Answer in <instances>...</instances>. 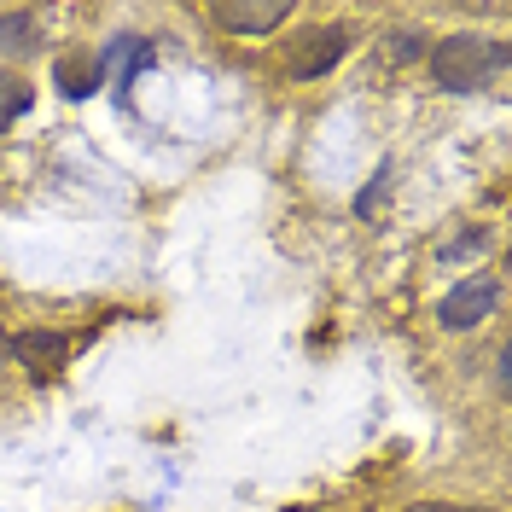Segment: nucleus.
Masks as SVG:
<instances>
[{
    "instance_id": "obj_1",
    "label": "nucleus",
    "mask_w": 512,
    "mask_h": 512,
    "mask_svg": "<svg viewBox=\"0 0 512 512\" xmlns=\"http://www.w3.org/2000/svg\"><path fill=\"white\" fill-rule=\"evenodd\" d=\"M507 41H489V35H443L437 47H431V76H437V88L448 94H472V88H489L501 70H507Z\"/></svg>"
},
{
    "instance_id": "obj_2",
    "label": "nucleus",
    "mask_w": 512,
    "mask_h": 512,
    "mask_svg": "<svg viewBox=\"0 0 512 512\" xmlns=\"http://www.w3.org/2000/svg\"><path fill=\"white\" fill-rule=\"evenodd\" d=\"M501 303V286L495 280H460V286L443 297V309H437V320H443L448 332H466V326H478V320H489V309Z\"/></svg>"
},
{
    "instance_id": "obj_3",
    "label": "nucleus",
    "mask_w": 512,
    "mask_h": 512,
    "mask_svg": "<svg viewBox=\"0 0 512 512\" xmlns=\"http://www.w3.org/2000/svg\"><path fill=\"white\" fill-rule=\"evenodd\" d=\"M344 47H350V35L344 30H309L297 47H291L286 70L291 76H320V70H332V64L344 59Z\"/></svg>"
},
{
    "instance_id": "obj_4",
    "label": "nucleus",
    "mask_w": 512,
    "mask_h": 512,
    "mask_svg": "<svg viewBox=\"0 0 512 512\" xmlns=\"http://www.w3.org/2000/svg\"><path fill=\"white\" fill-rule=\"evenodd\" d=\"M99 64V82H117V88H128L146 64H152V41H140V35H117L105 53H94Z\"/></svg>"
},
{
    "instance_id": "obj_5",
    "label": "nucleus",
    "mask_w": 512,
    "mask_h": 512,
    "mask_svg": "<svg viewBox=\"0 0 512 512\" xmlns=\"http://www.w3.org/2000/svg\"><path fill=\"white\" fill-rule=\"evenodd\" d=\"M216 24H222V30H245V35L280 30V24H286V0H239V6H216Z\"/></svg>"
},
{
    "instance_id": "obj_6",
    "label": "nucleus",
    "mask_w": 512,
    "mask_h": 512,
    "mask_svg": "<svg viewBox=\"0 0 512 512\" xmlns=\"http://www.w3.org/2000/svg\"><path fill=\"white\" fill-rule=\"evenodd\" d=\"M6 350L18 355L24 367H35V373H53L70 355V338H59V332H18V338H6Z\"/></svg>"
},
{
    "instance_id": "obj_7",
    "label": "nucleus",
    "mask_w": 512,
    "mask_h": 512,
    "mask_svg": "<svg viewBox=\"0 0 512 512\" xmlns=\"http://www.w3.org/2000/svg\"><path fill=\"white\" fill-rule=\"evenodd\" d=\"M53 82H59L70 99H88L99 88V64H94V53H70V59H59L53 64Z\"/></svg>"
},
{
    "instance_id": "obj_8",
    "label": "nucleus",
    "mask_w": 512,
    "mask_h": 512,
    "mask_svg": "<svg viewBox=\"0 0 512 512\" xmlns=\"http://www.w3.org/2000/svg\"><path fill=\"white\" fill-rule=\"evenodd\" d=\"M35 47H41V24H35L30 12H6V18H0V53H6V59H24Z\"/></svg>"
},
{
    "instance_id": "obj_9",
    "label": "nucleus",
    "mask_w": 512,
    "mask_h": 512,
    "mask_svg": "<svg viewBox=\"0 0 512 512\" xmlns=\"http://www.w3.org/2000/svg\"><path fill=\"white\" fill-rule=\"evenodd\" d=\"M30 82H24V76H12V70H0V128L6 123H18V117H24V111H30Z\"/></svg>"
},
{
    "instance_id": "obj_10",
    "label": "nucleus",
    "mask_w": 512,
    "mask_h": 512,
    "mask_svg": "<svg viewBox=\"0 0 512 512\" xmlns=\"http://www.w3.org/2000/svg\"><path fill=\"white\" fill-rule=\"evenodd\" d=\"M483 245H489V233H483V227H472V233H460V239H454V245H448V262H454V256H466V251H483Z\"/></svg>"
},
{
    "instance_id": "obj_11",
    "label": "nucleus",
    "mask_w": 512,
    "mask_h": 512,
    "mask_svg": "<svg viewBox=\"0 0 512 512\" xmlns=\"http://www.w3.org/2000/svg\"><path fill=\"white\" fill-rule=\"evenodd\" d=\"M390 53H396V59H419V53H425V41H419L414 30H402V35H390Z\"/></svg>"
},
{
    "instance_id": "obj_12",
    "label": "nucleus",
    "mask_w": 512,
    "mask_h": 512,
    "mask_svg": "<svg viewBox=\"0 0 512 512\" xmlns=\"http://www.w3.org/2000/svg\"><path fill=\"white\" fill-rule=\"evenodd\" d=\"M402 512H472V507H448V501H419V507H402Z\"/></svg>"
},
{
    "instance_id": "obj_13",
    "label": "nucleus",
    "mask_w": 512,
    "mask_h": 512,
    "mask_svg": "<svg viewBox=\"0 0 512 512\" xmlns=\"http://www.w3.org/2000/svg\"><path fill=\"white\" fill-rule=\"evenodd\" d=\"M0 355H6V332H0Z\"/></svg>"
}]
</instances>
